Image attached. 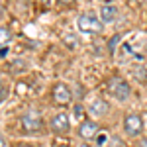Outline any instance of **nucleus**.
<instances>
[{
    "instance_id": "1",
    "label": "nucleus",
    "mask_w": 147,
    "mask_h": 147,
    "mask_svg": "<svg viewBox=\"0 0 147 147\" xmlns=\"http://www.w3.org/2000/svg\"><path fill=\"white\" fill-rule=\"evenodd\" d=\"M77 28L82 34H98L102 32V20L100 16H96L92 12H82L77 18Z\"/></svg>"
},
{
    "instance_id": "2",
    "label": "nucleus",
    "mask_w": 147,
    "mask_h": 147,
    "mask_svg": "<svg viewBox=\"0 0 147 147\" xmlns=\"http://www.w3.org/2000/svg\"><path fill=\"white\" fill-rule=\"evenodd\" d=\"M108 90H110V94H112L118 102L127 100V98H129V94H131L129 84H127L122 77H118V75L110 77V80H108Z\"/></svg>"
},
{
    "instance_id": "3",
    "label": "nucleus",
    "mask_w": 147,
    "mask_h": 147,
    "mask_svg": "<svg viewBox=\"0 0 147 147\" xmlns=\"http://www.w3.org/2000/svg\"><path fill=\"white\" fill-rule=\"evenodd\" d=\"M41 127H43L41 116L35 110H28L22 116V131L24 134H37V131H41Z\"/></svg>"
},
{
    "instance_id": "4",
    "label": "nucleus",
    "mask_w": 147,
    "mask_h": 147,
    "mask_svg": "<svg viewBox=\"0 0 147 147\" xmlns=\"http://www.w3.org/2000/svg\"><path fill=\"white\" fill-rule=\"evenodd\" d=\"M124 131L131 137L139 136L143 131V120H141L139 114H127L125 116L124 118Z\"/></svg>"
},
{
    "instance_id": "5",
    "label": "nucleus",
    "mask_w": 147,
    "mask_h": 147,
    "mask_svg": "<svg viewBox=\"0 0 147 147\" xmlns=\"http://www.w3.org/2000/svg\"><path fill=\"white\" fill-rule=\"evenodd\" d=\"M73 98V92L69 88L65 82H57L55 86H53V100L59 104V106H67L69 102Z\"/></svg>"
},
{
    "instance_id": "6",
    "label": "nucleus",
    "mask_w": 147,
    "mask_h": 147,
    "mask_svg": "<svg viewBox=\"0 0 147 147\" xmlns=\"http://www.w3.org/2000/svg\"><path fill=\"white\" fill-rule=\"evenodd\" d=\"M49 125H51V129L55 134H65V131H69V127H71V118L65 112H59L51 118Z\"/></svg>"
},
{
    "instance_id": "7",
    "label": "nucleus",
    "mask_w": 147,
    "mask_h": 147,
    "mask_svg": "<svg viewBox=\"0 0 147 147\" xmlns=\"http://www.w3.org/2000/svg\"><path fill=\"white\" fill-rule=\"evenodd\" d=\"M98 134V124L96 122H90V120H84V122H80L79 125V136L82 139H94Z\"/></svg>"
},
{
    "instance_id": "8",
    "label": "nucleus",
    "mask_w": 147,
    "mask_h": 147,
    "mask_svg": "<svg viewBox=\"0 0 147 147\" xmlns=\"http://www.w3.org/2000/svg\"><path fill=\"white\" fill-rule=\"evenodd\" d=\"M98 16H100L102 24H112L114 20L118 18V8H116L114 4H102Z\"/></svg>"
},
{
    "instance_id": "9",
    "label": "nucleus",
    "mask_w": 147,
    "mask_h": 147,
    "mask_svg": "<svg viewBox=\"0 0 147 147\" xmlns=\"http://www.w3.org/2000/svg\"><path fill=\"white\" fill-rule=\"evenodd\" d=\"M88 112L94 114V116H106L108 114V104H106V100H102V98H96V100L90 102V106H88Z\"/></svg>"
},
{
    "instance_id": "10",
    "label": "nucleus",
    "mask_w": 147,
    "mask_h": 147,
    "mask_svg": "<svg viewBox=\"0 0 147 147\" xmlns=\"http://www.w3.org/2000/svg\"><path fill=\"white\" fill-rule=\"evenodd\" d=\"M0 35H2V47H6L8 41H10V32H8V28H0Z\"/></svg>"
},
{
    "instance_id": "11",
    "label": "nucleus",
    "mask_w": 147,
    "mask_h": 147,
    "mask_svg": "<svg viewBox=\"0 0 147 147\" xmlns=\"http://www.w3.org/2000/svg\"><path fill=\"white\" fill-rule=\"evenodd\" d=\"M96 143H98V145H106V143H108V134L98 136V137H96Z\"/></svg>"
},
{
    "instance_id": "12",
    "label": "nucleus",
    "mask_w": 147,
    "mask_h": 147,
    "mask_svg": "<svg viewBox=\"0 0 147 147\" xmlns=\"http://www.w3.org/2000/svg\"><path fill=\"white\" fill-rule=\"evenodd\" d=\"M139 147H147V137H141V141H139Z\"/></svg>"
},
{
    "instance_id": "13",
    "label": "nucleus",
    "mask_w": 147,
    "mask_h": 147,
    "mask_svg": "<svg viewBox=\"0 0 147 147\" xmlns=\"http://www.w3.org/2000/svg\"><path fill=\"white\" fill-rule=\"evenodd\" d=\"M2 102H6V86L2 84Z\"/></svg>"
},
{
    "instance_id": "14",
    "label": "nucleus",
    "mask_w": 147,
    "mask_h": 147,
    "mask_svg": "<svg viewBox=\"0 0 147 147\" xmlns=\"http://www.w3.org/2000/svg\"><path fill=\"white\" fill-rule=\"evenodd\" d=\"M16 147H35V145H32V143H20V145H16Z\"/></svg>"
},
{
    "instance_id": "15",
    "label": "nucleus",
    "mask_w": 147,
    "mask_h": 147,
    "mask_svg": "<svg viewBox=\"0 0 147 147\" xmlns=\"http://www.w3.org/2000/svg\"><path fill=\"white\" fill-rule=\"evenodd\" d=\"M80 147H90V145H86V143H82V145H80Z\"/></svg>"
},
{
    "instance_id": "16",
    "label": "nucleus",
    "mask_w": 147,
    "mask_h": 147,
    "mask_svg": "<svg viewBox=\"0 0 147 147\" xmlns=\"http://www.w3.org/2000/svg\"><path fill=\"white\" fill-rule=\"evenodd\" d=\"M136 2H145V0H136Z\"/></svg>"
},
{
    "instance_id": "17",
    "label": "nucleus",
    "mask_w": 147,
    "mask_h": 147,
    "mask_svg": "<svg viewBox=\"0 0 147 147\" xmlns=\"http://www.w3.org/2000/svg\"><path fill=\"white\" fill-rule=\"evenodd\" d=\"M104 2H112V0H104Z\"/></svg>"
}]
</instances>
